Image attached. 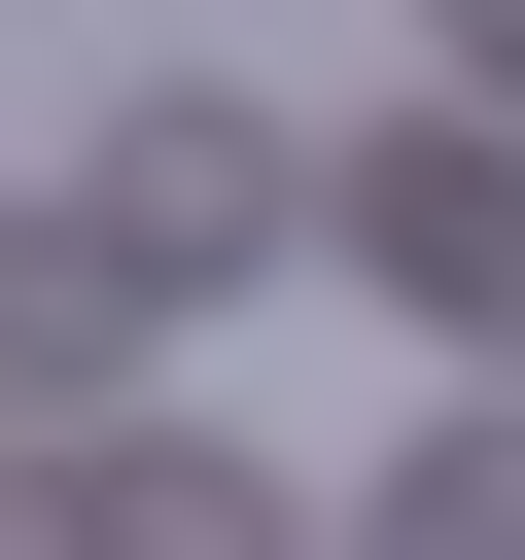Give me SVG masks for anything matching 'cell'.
I'll use <instances>...</instances> for the list:
<instances>
[{
  "label": "cell",
  "instance_id": "cell-2",
  "mask_svg": "<svg viewBox=\"0 0 525 560\" xmlns=\"http://www.w3.org/2000/svg\"><path fill=\"white\" fill-rule=\"evenodd\" d=\"M70 210H105V245H140V280H175V315H210V280H245V245H315V140H280V105H210V70H175V105H105V175H70Z\"/></svg>",
  "mask_w": 525,
  "mask_h": 560
},
{
  "label": "cell",
  "instance_id": "cell-5",
  "mask_svg": "<svg viewBox=\"0 0 525 560\" xmlns=\"http://www.w3.org/2000/svg\"><path fill=\"white\" fill-rule=\"evenodd\" d=\"M350 560H525V420H420V455L350 490Z\"/></svg>",
  "mask_w": 525,
  "mask_h": 560
},
{
  "label": "cell",
  "instance_id": "cell-3",
  "mask_svg": "<svg viewBox=\"0 0 525 560\" xmlns=\"http://www.w3.org/2000/svg\"><path fill=\"white\" fill-rule=\"evenodd\" d=\"M70 560H350V525H315L280 455H210V420H105V455H70Z\"/></svg>",
  "mask_w": 525,
  "mask_h": 560
},
{
  "label": "cell",
  "instance_id": "cell-4",
  "mask_svg": "<svg viewBox=\"0 0 525 560\" xmlns=\"http://www.w3.org/2000/svg\"><path fill=\"white\" fill-rule=\"evenodd\" d=\"M140 350H175V280H140L105 210H0V385H35V420H105Z\"/></svg>",
  "mask_w": 525,
  "mask_h": 560
},
{
  "label": "cell",
  "instance_id": "cell-6",
  "mask_svg": "<svg viewBox=\"0 0 525 560\" xmlns=\"http://www.w3.org/2000/svg\"><path fill=\"white\" fill-rule=\"evenodd\" d=\"M455 105H525V0H455Z\"/></svg>",
  "mask_w": 525,
  "mask_h": 560
},
{
  "label": "cell",
  "instance_id": "cell-7",
  "mask_svg": "<svg viewBox=\"0 0 525 560\" xmlns=\"http://www.w3.org/2000/svg\"><path fill=\"white\" fill-rule=\"evenodd\" d=\"M0 560H70V490H0Z\"/></svg>",
  "mask_w": 525,
  "mask_h": 560
},
{
  "label": "cell",
  "instance_id": "cell-1",
  "mask_svg": "<svg viewBox=\"0 0 525 560\" xmlns=\"http://www.w3.org/2000/svg\"><path fill=\"white\" fill-rule=\"evenodd\" d=\"M315 245H350L420 350H525V140H490V105H420V140H315Z\"/></svg>",
  "mask_w": 525,
  "mask_h": 560
}]
</instances>
